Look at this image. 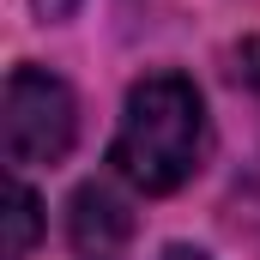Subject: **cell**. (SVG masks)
Here are the masks:
<instances>
[{"label":"cell","instance_id":"obj_1","mask_svg":"<svg viewBox=\"0 0 260 260\" xmlns=\"http://www.w3.org/2000/svg\"><path fill=\"white\" fill-rule=\"evenodd\" d=\"M200 151H206V103H200L194 79H182V73L139 79L127 91L109 164L139 194H176L200 170Z\"/></svg>","mask_w":260,"mask_h":260},{"label":"cell","instance_id":"obj_2","mask_svg":"<svg viewBox=\"0 0 260 260\" xmlns=\"http://www.w3.org/2000/svg\"><path fill=\"white\" fill-rule=\"evenodd\" d=\"M73 133H79L73 91H67L55 73H43V67H12L6 103H0V145H6V164H12V170L61 164L67 151H73Z\"/></svg>","mask_w":260,"mask_h":260},{"label":"cell","instance_id":"obj_3","mask_svg":"<svg viewBox=\"0 0 260 260\" xmlns=\"http://www.w3.org/2000/svg\"><path fill=\"white\" fill-rule=\"evenodd\" d=\"M133 230L127 206L109 194V188H79L73 194V248L91 260H109L121 248V236Z\"/></svg>","mask_w":260,"mask_h":260},{"label":"cell","instance_id":"obj_4","mask_svg":"<svg viewBox=\"0 0 260 260\" xmlns=\"http://www.w3.org/2000/svg\"><path fill=\"white\" fill-rule=\"evenodd\" d=\"M6 248L0 254L6 260H30V248H37V236H43V206H37V194L24 188V182H6Z\"/></svg>","mask_w":260,"mask_h":260},{"label":"cell","instance_id":"obj_5","mask_svg":"<svg viewBox=\"0 0 260 260\" xmlns=\"http://www.w3.org/2000/svg\"><path fill=\"white\" fill-rule=\"evenodd\" d=\"M157 260H206V254H200V248H188V242H176V248H164Z\"/></svg>","mask_w":260,"mask_h":260},{"label":"cell","instance_id":"obj_6","mask_svg":"<svg viewBox=\"0 0 260 260\" xmlns=\"http://www.w3.org/2000/svg\"><path fill=\"white\" fill-rule=\"evenodd\" d=\"M37 6H43L49 18H61V12H73V0H37Z\"/></svg>","mask_w":260,"mask_h":260}]
</instances>
